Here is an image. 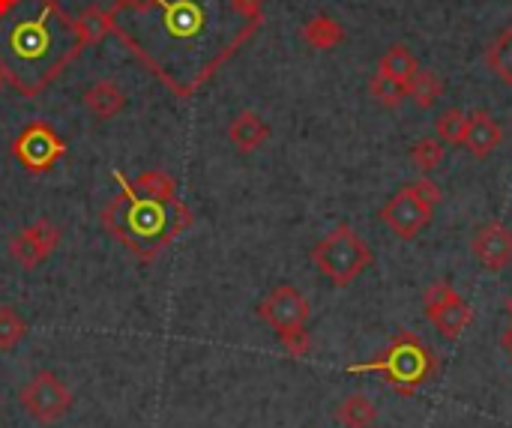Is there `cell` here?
I'll return each mask as SVG.
<instances>
[{"label":"cell","instance_id":"obj_1","mask_svg":"<svg viewBox=\"0 0 512 428\" xmlns=\"http://www.w3.org/2000/svg\"><path fill=\"white\" fill-rule=\"evenodd\" d=\"M261 21L264 0H150L135 12H111V33L177 99H189Z\"/></svg>","mask_w":512,"mask_h":428},{"label":"cell","instance_id":"obj_2","mask_svg":"<svg viewBox=\"0 0 512 428\" xmlns=\"http://www.w3.org/2000/svg\"><path fill=\"white\" fill-rule=\"evenodd\" d=\"M84 48L60 0H0V72L27 99L48 90Z\"/></svg>","mask_w":512,"mask_h":428},{"label":"cell","instance_id":"obj_3","mask_svg":"<svg viewBox=\"0 0 512 428\" xmlns=\"http://www.w3.org/2000/svg\"><path fill=\"white\" fill-rule=\"evenodd\" d=\"M111 177L120 186V192L102 207L99 219L105 231L114 240H120L141 264H153L162 255V249H168L183 231L192 228L195 216L183 198L153 201L135 192V186L120 171H111Z\"/></svg>","mask_w":512,"mask_h":428},{"label":"cell","instance_id":"obj_4","mask_svg":"<svg viewBox=\"0 0 512 428\" xmlns=\"http://www.w3.org/2000/svg\"><path fill=\"white\" fill-rule=\"evenodd\" d=\"M351 372H381L396 393L411 396L435 375V354L411 333H402L387 354L366 366H351Z\"/></svg>","mask_w":512,"mask_h":428},{"label":"cell","instance_id":"obj_5","mask_svg":"<svg viewBox=\"0 0 512 428\" xmlns=\"http://www.w3.org/2000/svg\"><path fill=\"white\" fill-rule=\"evenodd\" d=\"M312 264L321 276H327L336 288H348L372 267V249L351 225H336L318 246L312 249Z\"/></svg>","mask_w":512,"mask_h":428},{"label":"cell","instance_id":"obj_6","mask_svg":"<svg viewBox=\"0 0 512 428\" xmlns=\"http://www.w3.org/2000/svg\"><path fill=\"white\" fill-rule=\"evenodd\" d=\"M12 156L24 171L45 174L66 156V141L45 120H33L12 141Z\"/></svg>","mask_w":512,"mask_h":428},{"label":"cell","instance_id":"obj_7","mask_svg":"<svg viewBox=\"0 0 512 428\" xmlns=\"http://www.w3.org/2000/svg\"><path fill=\"white\" fill-rule=\"evenodd\" d=\"M21 408L27 411V417H33L42 426H51L57 420H63L72 408V393L69 387L54 375V372H36L18 393Z\"/></svg>","mask_w":512,"mask_h":428},{"label":"cell","instance_id":"obj_8","mask_svg":"<svg viewBox=\"0 0 512 428\" xmlns=\"http://www.w3.org/2000/svg\"><path fill=\"white\" fill-rule=\"evenodd\" d=\"M381 222L402 240H414L420 237V231H426L432 225L435 216V204H429L426 198L417 195L414 186L399 189L384 207H381Z\"/></svg>","mask_w":512,"mask_h":428},{"label":"cell","instance_id":"obj_9","mask_svg":"<svg viewBox=\"0 0 512 428\" xmlns=\"http://www.w3.org/2000/svg\"><path fill=\"white\" fill-rule=\"evenodd\" d=\"M423 306H426V318L432 321V327L447 339H459L474 318L471 306L456 294V288L450 282H435L426 291Z\"/></svg>","mask_w":512,"mask_h":428},{"label":"cell","instance_id":"obj_10","mask_svg":"<svg viewBox=\"0 0 512 428\" xmlns=\"http://www.w3.org/2000/svg\"><path fill=\"white\" fill-rule=\"evenodd\" d=\"M258 318L264 324H270L279 333H288V330H300L306 327L312 309H309V300L294 288V285H276L261 303H258Z\"/></svg>","mask_w":512,"mask_h":428},{"label":"cell","instance_id":"obj_11","mask_svg":"<svg viewBox=\"0 0 512 428\" xmlns=\"http://www.w3.org/2000/svg\"><path fill=\"white\" fill-rule=\"evenodd\" d=\"M60 240H63L60 237V228L54 222H48V219H39V222H33L30 228L18 231L9 240V255H12V261L18 267L36 270L39 264H45L57 252Z\"/></svg>","mask_w":512,"mask_h":428},{"label":"cell","instance_id":"obj_12","mask_svg":"<svg viewBox=\"0 0 512 428\" xmlns=\"http://www.w3.org/2000/svg\"><path fill=\"white\" fill-rule=\"evenodd\" d=\"M471 249L489 273H501L512 264V231L504 222H486L474 234Z\"/></svg>","mask_w":512,"mask_h":428},{"label":"cell","instance_id":"obj_13","mask_svg":"<svg viewBox=\"0 0 512 428\" xmlns=\"http://www.w3.org/2000/svg\"><path fill=\"white\" fill-rule=\"evenodd\" d=\"M501 141H504V129H501V123L489 111L477 108V111L468 114V129H465L462 147L474 159H489L501 147Z\"/></svg>","mask_w":512,"mask_h":428},{"label":"cell","instance_id":"obj_14","mask_svg":"<svg viewBox=\"0 0 512 428\" xmlns=\"http://www.w3.org/2000/svg\"><path fill=\"white\" fill-rule=\"evenodd\" d=\"M270 138V126L255 114V111H240L231 126H228V141L234 144L237 153L249 156L258 147H264V141Z\"/></svg>","mask_w":512,"mask_h":428},{"label":"cell","instance_id":"obj_15","mask_svg":"<svg viewBox=\"0 0 512 428\" xmlns=\"http://www.w3.org/2000/svg\"><path fill=\"white\" fill-rule=\"evenodd\" d=\"M84 105L96 120H111L126 108V93L114 81H96L84 90Z\"/></svg>","mask_w":512,"mask_h":428},{"label":"cell","instance_id":"obj_16","mask_svg":"<svg viewBox=\"0 0 512 428\" xmlns=\"http://www.w3.org/2000/svg\"><path fill=\"white\" fill-rule=\"evenodd\" d=\"M300 36H303V42H306L309 48H315V51H330V48H336V45L345 42V27H342L333 15H315V18H309V21L303 24Z\"/></svg>","mask_w":512,"mask_h":428},{"label":"cell","instance_id":"obj_17","mask_svg":"<svg viewBox=\"0 0 512 428\" xmlns=\"http://www.w3.org/2000/svg\"><path fill=\"white\" fill-rule=\"evenodd\" d=\"M336 417L345 428H372L378 420V408L369 396L354 393V396L342 399V405L336 408Z\"/></svg>","mask_w":512,"mask_h":428},{"label":"cell","instance_id":"obj_18","mask_svg":"<svg viewBox=\"0 0 512 428\" xmlns=\"http://www.w3.org/2000/svg\"><path fill=\"white\" fill-rule=\"evenodd\" d=\"M132 186H135V192H141V195H147L153 201H174V198H180L177 195V180L168 171H162V168H150V171L138 174L132 180Z\"/></svg>","mask_w":512,"mask_h":428},{"label":"cell","instance_id":"obj_19","mask_svg":"<svg viewBox=\"0 0 512 428\" xmlns=\"http://www.w3.org/2000/svg\"><path fill=\"white\" fill-rule=\"evenodd\" d=\"M417 57H414V51L408 48V45H393V48H387V54L381 57V63H378V72H384V75H390V78H396V81H402V84H408L414 75H417Z\"/></svg>","mask_w":512,"mask_h":428},{"label":"cell","instance_id":"obj_20","mask_svg":"<svg viewBox=\"0 0 512 428\" xmlns=\"http://www.w3.org/2000/svg\"><path fill=\"white\" fill-rule=\"evenodd\" d=\"M441 93H444V84H441V78H438L435 72H429V69H417V75L408 81V99H411L420 111L435 108L438 99H441Z\"/></svg>","mask_w":512,"mask_h":428},{"label":"cell","instance_id":"obj_21","mask_svg":"<svg viewBox=\"0 0 512 428\" xmlns=\"http://www.w3.org/2000/svg\"><path fill=\"white\" fill-rule=\"evenodd\" d=\"M78 33L84 39V45H93V42H102L108 33H111V12L102 9V6H87L78 18Z\"/></svg>","mask_w":512,"mask_h":428},{"label":"cell","instance_id":"obj_22","mask_svg":"<svg viewBox=\"0 0 512 428\" xmlns=\"http://www.w3.org/2000/svg\"><path fill=\"white\" fill-rule=\"evenodd\" d=\"M486 63L492 66V72L512 87V27H507L492 45H489V54H486Z\"/></svg>","mask_w":512,"mask_h":428},{"label":"cell","instance_id":"obj_23","mask_svg":"<svg viewBox=\"0 0 512 428\" xmlns=\"http://www.w3.org/2000/svg\"><path fill=\"white\" fill-rule=\"evenodd\" d=\"M369 93L384 105V108H399L405 99H408V84L384 75V72H375L372 81H369Z\"/></svg>","mask_w":512,"mask_h":428},{"label":"cell","instance_id":"obj_24","mask_svg":"<svg viewBox=\"0 0 512 428\" xmlns=\"http://www.w3.org/2000/svg\"><path fill=\"white\" fill-rule=\"evenodd\" d=\"M24 336H27V321L12 306H0V354L15 351Z\"/></svg>","mask_w":512,"mask_h":428},{"label":"cell","instance_id":"obj_25","mask_svg":"<svg viewBox=\"0 0 512 428\" xmlns=\"http://www.w3.org/2000/svg\"><path fill=\"white\" fill-rule=\"evenodd\" d=\"M411 162H414V168L420 171V174H432L441 162H444V144L438 141V138H420V141H414V147H411Z\"/></svg>","mask_w":512,"mask_h":428},{"label":"cell","instance_id":"obj_26","mask_svg":"<svg viewBox=\"0 0 512 428\" xmlns=\"http://www.w3.org/2000/svg\"><path fill=\"white\" fill-rule=\"evenodd\" d=\"M465 129H468V114L462 108H447L435 120V135H438V141H447V144H462Z\"/></svg>","mask_w":512,"mask_h":428},{"label":"cell","instance_id":"obj_27","mask_svg":"<svg viewBox=\"0 0 512 428\" xmlns=\"http://www.w3.org/2000/svg\"><path fill=\"white\" fill-rule=\"evenodd\" d=\"M279 342H282L285 354H288V357H294V360H303V357L312 351V336H309V330H306V327H300V330H288V333H279Z\"/></svg>","mask_w":512,"mask_h":428},{"label":"cell","instance_id":"obj_28","mask_svg":"<svg viewBox=\"0 0 512 428\" xmlns=\"http://www.w3.org/2000/svg\"><path fill=\"white\" fill-rule=\"evenodd\" d=\"M414 189H417V195L420 198H426L429 204H438L441 201V186L435 183V180H429V177H423V180H417V183H411Z\"/></svg>","mask_w":512,"mask_h":428},{"label":"cell","instance_id":"obj_29","mask_svg":"<svg viewBox=\"0 0 512 428\" xmlns=\"http://www.w3.org/2000/svg\"><path fill=\"white\" fill-rule=\"evenodd\" d=\"M504 351L512 357V327H507V333H504Z\"/></svg>","mask_w":512,"mask_h":428},{"label":"cell","instance_id":"obj_30","mask_svg":"<svg viewBox=\"0 0 512 428\" xmlns=\"http://www.w3.org/2000/svg\"><path fill=\"white\" fill-rule=\"evenodd\" d=\"M507 312L512 315V294H510V300H507Z\"/></svg>","mask_w":512,"mask_h":428},{"label":"cell","instance_id":"obj_31","mask_svg":"<svg viewBox=\"0 0 512 428\" xmlns=\"http://www.w3.org/2000/svg\"><path fill=\"white\" fill-rule=\"evenodd\" d=\"M3 84H6V78H3V72H0V90H3Z\"/></svg>","mask_w":512,"mask_h":428}]
</instances>
